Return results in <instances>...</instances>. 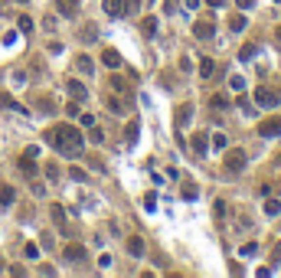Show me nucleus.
<instances>
[{
	"instance_id": "1",
	"label": "nucleus",
	"mask_w": 281,
	"mask_h": 278,
	"mask_svg": "<svg viewBox=\"0 0 281 278\" xmlns=\"http://www.w3.org/2000/svg\"><path fill=\"white\" fill-rule=\"evenodd\" d=\"M46 141H49L59 154H65V157H79L82 148H85L82 131L72 128V125H56V128H49V131H46Z\"/></svg>"
},
{
	"instance_id": "2",
	"label": "nucleus",
	"mask_w": 281,
	"mask_h": 278,
	"mask_svg": "<svg viewBox=\"0 0 281 278\" xmlns=\"http://www.w3.org/2000/svg\"><path fill=\"white\" fill-rule=\"evenodd\" d=\"M255 105L275 108V105H281V95L275 92V88H268V86H259V88H255Z\"/></svg>"
},
{
	"instance_id": "3",
	"label": "nucleus",
	"mask_w": 281,
	"mask_h": 278,
	"mask_svg": "<svg viewBox=\"0 0 281 278\" xmlns=\"http://www.w3.org/2000/svg\"><path fill=\"white\" fill-rule=\"evenodd\" d=\"M249 164V157H245V150L242 148H232V150H226V171H232V173H239L242 167Z\"/></svg>"
},
{
	"instance_id": "4",
	"label": "nucleus",
	"mask_w": 281,
	"mask_h": 278,
	"mask_svg": "<svg viewBox=\"0 0 281 278\" xmlns=\"http://www.w3.org/2000/svg\"><path fill=\"white\" fill-rule=\"evenodd\" d=\"M259 134L261 138H278L281 134V115H268L265 121H259Z\"/></svg>"
},
{
	"instance_id": "5",
	"label": "nucleus",
	"mask_w": 281,
	"mask_h": 278,
	"mask_svg": "<svg viewBox=\"0 0 281 278\" xmlns=\"http://www.w3.org/2000/svg\"><path fill=\"white\" fill-rule=\"evenodd\" d=\"M62 258H65V262H72V265H79V262H85V258H88V252H85V246L69 242V246L62 249Z\"/></svg>"
},
{
	"instance_id": "6",
	"label": "nucleus",
	"mask_w": 281,
	"mask_h": 278,
	"mask_svg": "<svg viewBox=\"0 0 281 278\" xmlns=\"http://www.w3.org/2000/svg\"><path fill=\"white\" fill-rule=\"evenodd\" d=\"M213 33H216V23L213 20H196L193 23V36L196 40H213Z\"/></svg>"
},
{
	"instance_id": "7",
	"label": "nucleus",
	"mask_w": 281,
	"mask_h": 278,
	"mask_svg": "<svg viewBox=\"0 0 281 278\" xmlns=\"http://www.w3.org/2000/svg\"><path fill=\"white\" fill-rule=\"evenodd\" d=\"M65 92H69V95L76 98V102H82V98L88 95V88L82 86V82H79V79H69V82H65Z\"/></svg>"
},
{
	"instance_id": "8",
	"label": "nucleus",
	"mask_w": 281,
	"mask_h": 278,
	"mask_svg": "<svg viewBox=\"0 0 281 278\" xmlns=\"http://www.w3.org/2000/svg\"><path fill=\"white\" fill-rule=\"evenodd\" d=\"M101 7H105V13H108V17H115V20H118V17H124V0H101Z\"/></svg>"
},
{
	"instance_id": "9",
	"label": "nucleus",
	"mask_w": 281,
	"mask_h": 278,
	"mask_svg": "<svg viewBox=\"0 0 281 278\" xmlns=\"http://www.w3.org/2000/svg\"><path fill=\"white\" fill-rule=\"evenodd\" d=\"M193 121V105L186 102V105H180V111H177V128H186Z\"/></svg>"
},
{
	"instance_id": "10",
	"label": "nucleus",
	"mask_w": 281,
	"mask_h": 278,
	"mask_svg": "<svg viewBox=\"0 0 281 278\" xmlns=\"http://www.w3.org/2000/svg\"><path fill=\"white\" fill-rule=\"evenodd\" d=\"M157 30H161V20H157V17H144V20H140V33H144V36H157Z\"/></svg>"
},
{
	"instance_id": "11",
	"label": "nucleus",
	"mask_w": 281,
	"mask_h": 278,
	"mask_svg": "<svg viewBox=\"0 0 281 278\" xmlns=\"http://www.w3.org/2000/svg\"><path fill=\"white\" fill-rule=\"evenodd\" d=\"M56 10L62 13V17H76V13H79V3H76V0H56Z\"/></svg>"
},
{
	"instance_id": "12",
	"label": "nucleus",
	"mask_w": 281,
	"mask_h": 278,
	"mask_svg": "<svg viewBox=\"0 0 281 278\" xmlns=\"http://www.w3.org/2000/svg\"><path fill=\"white\" fill-rule=\"evenodd\" d=\"M206 150H209V138H206V134H196L193 138V154L196 157H206Z\"/></svg>"
},
{
	"instance_id": "13",
	"label": "nucleus",
	"mask_w": 281,
	"mask_h": 278,
	"mask_svg": "<svg viewBox=\"0 0 281 278\" xmlns=\"http://www.w3.org/2000/svg\"><path fill=\"white\" fill-rule=\"evenodd\" d=\"M128 252H131L134 258L144 256V239H140V235H131V239H128Z\"/></svg>"
},
{
	"instance_id": "14",
	"label": "nucleus",
	"mask_w": 281,
	"mask_h": 278,
	"mask_svg": "<svg viewBox=\"0 0 281 278\" xmlns=\"http://www.w3.org/2000/svg\"><path fill=\"white\" fill-rule=\"evenodd\" d=\"M101 63L108 65V69H118V65H121V56H118V49H105V53H101Z\"/></svg>"
},
{
	"instance_id": "15",
	"label": "nucleus",
	"mask_w": 281,
	"mask_h": 278,
	"mask_svg": "<svg viewBox=\"0 0 281 278\" xmlns=\"http://www.w3.org/2000/svg\"><path fill=\"white\" fill-rule=\"evenodd\" d=\"M20 171L26 173V177H36V157H30V154H23V157H20Z\"/></svg>"
},
{
	"instance_id": "16",
	"label": "nucleus",
	"mask_w": 281,
	"mask_h": 278,
	"mask_svg": "<svg viewBox=\"0 0 281 278\" xmlns=\"http://www.w3.org/2000/svg\"><path fill=\"white\" fill-rule=\"evenodd\" d=\"M76 69H79L82 75H92V72H95V63H92L88 56H79V59H76Z\"/></svg>"
},
{
	"instance_id": "17",
	"label": "nucleus",
	"mask_w": 281,
	"mask_h": 278,
	"mask_svg": "<svg viewBox=\"0 0 281 278\" xmlns=\"http://www.w3.org/2000/svg\"><path fill=\"white\" fill-rule=\"evenodd\" d=\"M13 200H17V190H13V187H7V183H3V187H0V206H10Z\"/></svg>"
},
{
	"instance_id": "18",
	"label": "nucleus",
	"mask_w": 281,
	"mask_h": 278,
	"mask_svg": "<svg viewBox=\"0 0 281 278\" xmlns=\"http://www.w3.org/2000/svg\"><path fill=\"white\" fill-rule=\"evenodd\" d=\"M265 216H281V200H271V196H265Z\"/></svg>"
},
{
	"instance_id": "19",
	"label": "nucleus",
	"mask_w": 281,
	"mask_h": 278,
	"mask_svg": "<svg viewBox=\"0 0 281 278\" xmlns=\"http://www.w3.org/2000/svg\"><path fill=\"white\" fill-rule=\"evenodd\" d=\"M79 40H82V43H95V40H98V30L88 23V26H82V30H79Z\"/></svg>"
},
{
	"instance_id": "20",
	"label": "nucleus",
	"mask_w": 281,
	"mask_h": 278,
	"mask_svg": "<svg viewBox=\"0 0 281 278\" xmlns=\"http://www.w3.org/2000/svg\"><path fill=\"white\" fill-rule=\"evenodd\" d=\"M0 108H13V111H23V115H26V108L17 105V102H13V98L7 95V92H0Z\"/></svg>"
},
{
	"instance_id": "21",
	"label": "nucleus",
	"mask_w": 281,
	"mask_h": 278,
	"mask_svg": "<svg viewBox=\"0 0 281 278\" xmlns=\"http://www.w3.org/2000/svg\"><path fill=\"white\" fill-rule=\"evenodd\" d=\"M209 105L216 108V111H226V108H229V98H226V95H222V92H216V95L209 98Z\"/></svg>"
},
{
	"instance_id": "22",
	"label": "nucleus",
	"mask_w": 281,
	"mask_h": 278,
	"mask_svg": "<svg viewBox=\"0 0 281 278\" xmlns=\"http://www.w3.org/2000/svg\"><path fill=\"white\" fill-rule=\"evenodd\" d=\"M49 216H53V219H56L59 226H65V210H62L59 203H53V206H49Z\"/></svg>"
},
{
	"instance_id": "23",
	"label": "nucleus",
	"mask_w": 281,
	"mask_h": 278,
	"mask_svg": "<svg viewBox=\"0 0 281 278\" xmlns=\"http://www.w3.org/2000/svg\"><path fill=\"white\" fill-rule=\"evenodd\" d=\"M229 30H232V33H242V30H245V17H242V13H236V17L229 20Z\"/></svg>"
},
{
	"instance_id": "24",
	"label": "nucleus",
	"mask_w": 281,
	"mask_h": 278,
	"mask_svg": "<svg viewBox=\"0 0 281 278\" xmlns=\"http://www.w3.org/2000/svg\"><path fill=\"white\" fill-rule=\"evenodd\" d=\"M108 111H115V115H124V102H121L118 95H111V98H108Z\"/></svg>"
},
{
	"instance_id": "25",
	"label": "nucleus",
	"mask_w": 281,
	"mask_h": 278,
	"mask_svg": "<svg viewBox=\"0 0 281 278\" xmlns=\"http://www.w3.org/2000/svg\"><path fill=\"white\" fill-rule=\"evenodd\" d=\"M213 69H216V65H213V59H203V63H200V79H209V75H213Z\"/></svg>"
},
{
	"instance_id": "26",
	"label": "nucleus",
	"mask_w": 281,
	"mask_h": 278,
	"mask_svg": "<svg viewBox=\"0 0 281 278\" xmlns=\"http://www.w3.org/2000/svg\"><path fill=\"white\" fill-rule=\"evenodd\" d=\"M209 144H213L216 150H226V148H229V138H226V134H213V141H209Z\"/></svg>"
},
{
	"instance_id": "27",
	"label": "nucleus",
	"mask_w": 281,
	"mask_h": 278,
	"mask_svg": "<svg viewBox=\"0 0 281 278\" xmlns=\"http://www.w3.org/2000/svg\"><path fill=\"white\" fill-rule=\"evenodd\" d=\"M88 141H92V144H105V131H98L95 125H92V131H88Z\"/></svg>"
},
{
	"instance_id": "28",
	"label": "nucleus",
	"mask_w": 281,
	"mask_h": 278,
	"mask_svg": "<svg viewBox=\"0 0 281 278\" xmlns=\"http://www.w3.org/2000/svg\"><path fill=\"white\" fill-rule=\"evenodd\" d=\"M140 3H144V0H124V13H128V17H134V13L140 10Z\"/></svg>"
},
{
	"instance_id": "29",
	"label": "nucleus",
	"mask_w": 281,
	"mask_h": 278,
	"mask_svg": "<svg viewBox=\"0 0 281 278\" xmlns=\"http://www.w3.org/2000/svg\"><path fill=\"white\" fill-rule=\"evenodd\" d=\"M255 49H259L255 43H245V46H242V53H239V59H245V63H249L252 56H255Z\"/></svg>"
},
{
	"instance_id": "30",
	"label": "nucleus",
	"mask_w": 281,
	"mask_h": 278,
	"mask_svg": "<svg viewBox=\"0 0 281 278\" xmlns=\"http://www.w3.org/2000/svg\"><path fill=\"white\" fill-rule=\"evenodd\" d=\"M124 141H128V144H134V141H138V121H131V125H128V131H124Z\"/></svg>"
},
{
	"instance_id": "31",
	"label": "nucleus",
	"mask_w": 281,
	"mask_h": 278,
	"mask_svg": "<svg viewBox=\"0 0 281 278\" xmlns=\"http://www.w3.org/2000/svg\"><path fill=\"white\" fill-rule=\"evenodd\" d=\"M23 256L26 258H40V246H36V242H26V246H23Z\"/></svg>"
},
{
	"instance_id": "32",
	"label": "nucleus",
	"mask_w": 281,
	"mask_h": 278,
	"mask_svg": "<svg viewBox=\"0 0 281 278\" xmlns=\"http://www.w3.org/2000/svg\"><path fill=\"white\" fill-rule=\"evenodd\" d=\"M268 262H271V265H281V239H278V242H275V249H271Z\"/></svg>"
},
{
	"instance_id": "33",
	"label": "nucleus",
	"mask_w": 281,
	"mask_h": 278,
	"mask_svg": "<svg viewBox=\"0 0 281 278\" xmlns=\"http://www.w3.org/2000/svg\"><path fill=\"white\" fill-rule=\"evenodd\" d=\"M229 86H232V92H242V88H245V79H242V75H229Z\"/></svg>"
},
{
	"instance_id": "34",
	"label": "nucleus",
	"mask_w": 281,
	"mask_h": 278,
	"mask_svg": "<svg viewBox=\"0 0 281 278\" xmlns=\"http://www.w3.org/2000/svg\"><path fill=\"white\" fill-rule=\"evenodd\" d=\"M239 252H242V256H245V258H252V256H255V252H259V242H245V246L239 249Z\"/></svg>"
},
{
	"instance_id": "35",
	"label": "nucleus",
	"mask_w": 281,
	"mask_h": 278,
	"mask_svg": "<svg viewBox=\"0 0 281 278\" xmlns=\"http://www.w3.org/2000/svg\"><path fill=\"white\" fill-rule=\"evenodd\" d=\"M17 26H20V33H30V30H33V20H30V17H20V20H17Z\"/></svg>"
},
{
	"instance_id": "36",
	"label": "nucleus",
	"mask_w": 281,
	"mask_h": 278,
	"mask_svg": "<svg viewBox=\"0 0 281 278\" xmlns=\"http://www.w3.org/2000/svg\"><path fill=\"white\" fill-rule=\"evenodd\" d=\"M69 177H72V180H85V171H82V167H69Z\"/></svg>"
},
{
	"instance_id": "37",
	"label": "nucleus",
	"mask_w": 281,
	"mask_h": 278,
	"mask_svg": "<svg viewBox=\"0 0 281 278\" xmlns=\"http://www.w3.org/2000/svg\"><path fill=\"white\" fill-rule=\"evenodd\" d=\"M216 219H226V200H216Z\"/></svg>"
},
{
	"instance_id": "38",
	"label": "nucleus",
	"mask_w": 281,
	"mask_h": 278,
	"mask_svg": "<svg viewBox=\"0 0 281 278\" xmlns=\"http://www.w3.org/2000/svg\"><path fill=\"white\" fill-rule=\"evenodd\" d=\"M46 177H49V180H59V167L49 164V167H46Z\"/></svg>"
},
{
	"instance_id": "39",
	"label": "nucleus",
	"mask_w": 281,
	"mask_h": 278,
	"mask_svg": "<svg viewBox=\"0 0 281 278\" xmlns=\"http://www.w3.org/2000/svg\"><path fill=\"white\" fill-rule=\"evenodd\" d=\"M144 206H147V210L154 213V206H157V196H154V193H147V196H144Z\"/></svg>"
},
{
	"instance_id": "40",
	"label": "nucleus",
	"mask_w": 281,
	"mask_h": 278,
	"mask_svg": "<svg viewBox=\"0 0 281 278\" xmlns=\"http://www.w3.org/2000/svg\"><path fill=\"white\" fill-rule=\"evenodd\" d=\"M236 7H239V10H252V7H255V0H236Z\"/></svg>"
},
{
	"instance_id": "41",
	"label": "nucleus",
	"mask_w": 281,
	"mask_h": 278,
	"mask_svg": "<svg viewBox=\"0 0 281 278\" xmlns=\"http://www.w3.org/2000/svg\"><path fill=\"white\" fill-rule=\"evenodd\" d=\"M111 88H115V92H124V79H118V75H115V79H111Z\"/></svg>"
},
{
	"instance_id": "42",
	"label": "nucleus",
	"mask_w": 281,
	"mask_h": 278,
	"mask_svg": "<svg viewBox=\"0 0 281 278\" xmlns=\"http://www.w3.org/2000/svg\"><path fill=\"white\" fill-rule=\"evenodd\" d=\"M98 265H101V268L111 265V256H108V252H101V256H98Z\"/></svg>"
},
{
	"instance_id": "43",
	"label": "nucleus",
	"mask_w": 281,
	"mask_h": 278,
	"mask_svg": "<svg viewBox=\"0 0 281 278\" xmlns=\"http://www.w3.org/2000/svg\"><path fill=\"white\" fill-rule=\"evenodd\" d=\"M30 190H33V196H43V193H46V187H43V183H33Z\"/></svg>"
},
{
	"instance_id": "44",
	"label": "nucleus",
	"mask_w": 281,
	"mask_h": 278,
	"mask_svg": "<svg viewBox=\"0 0 281 278\" xmlns=\"http://www.w3.org/2000/svg\"><path fill=\"white\" fill-rule=\"evenodd\" d=\"M180 69H183V72H190V69H193V63H190L186 56H180Z\"/></svg>"
},
{
	"instance_id": "45",
	"label": "nucleus",
	"mask_w": 281,
	"mask_h": 278,
	"mask_svg": "<svg viewBox=\"0 0 281 278\" xmlns=\"http://www.w3.org/2000/svg\"><path fill=\"white\" fill-rule=\"evenodd\" d=\"M43 26H46L49 33H53V30H56V17H46V20H43Z\"/></svg>"
},
{
	"instance_id": "46",
	"label": "nucleus",
	"mask_w": 281,
	"mask_h": 278,
	"mask_svg": "<svg viewBox=\"0 0 281 278\" xmlns=\"http://www.w3.org/2000/svg\"><path fill=\"white\" fill-rule=\"evenodd\" d=\"M65 115H69V118H79V105H65Z\"/></svg>"
},
{
	"instance_id": "47",
	"label": "nucleus",
	"mask_w": 281,
	"mask_h": 278,
	"mask_svg": "<svg viewBox=\"0 0 281 278\" xmlns=\"http://www.w3.org/2000/svg\"><path fill=\"white\" fill-rule=\"evenodd\" d=\"M200 3H203V0H183V7H186V10H196Z\"/></svg>"
},
{
	"instance_id": "48",
	"label": "nucleus",
	"mask_w": 281,
	"mask_h": 278,
	"mask_svg": "<svg viewBox=\"0 0 281 278\" xmlns=\"http://www.w3.org/2000/svg\"><path fill=\"white\" fill-rule=\"evenodd\" d=\"M226 0H206V7H222Z\"/></svg>"
},
{
	"instance_id": "49",
	"label": "nucleus",
	"mask_w": 281,
	"mask_h": 278,
	"mask_svg": "<svg viewBox=\"0 0 281 278\" xmlns=\"http://www.w3.org/2000/svg\"><path fill=\"white\" fill-rule=\"evenodd\" d=\"M275 36H278V43H281V26H278V30H275Z\"/></svg>"
},
{
	"instance_id": "50",
	"label": "nucleus",
	"mask_w": 281,
	"mask_h": 278,
	"mask_svg": "<svg viewBox=\"0 0 281 278\" xmlns=\"http://www.w3.org/2000/svg\"><path fill=\"white\" fill-rule=\"evenodd\" d=\"M17 3H30V0H17Z\"/></svg>"
},
{
	"instance_id": "51",
	"label": "nucleus",
	"mask_w": 281,
	"mask_h": 278,
	"mask_svg": "<svg viewBox=\"0 0 281 278\" xmlns=\"http://www.w3.org/2000/svg\"><path fill=\"white\" fill-rule=\"evenodd\" d=\"M144 3H154V0H144Z\"/></svg>"
},
{
	"instance_id": "52",
	"label": "nucleus",
	"mask_w": 281,
	"mask_h": 278,
	"mask_svg": "<svg viewBox=\"0 0 281 278\" xmlns=\"http://www.w3.org/2000/svg\"><path fill=\"white\" fill-rule=\"evenodd\" d=\"M275 3H281V0H275Z\"/></svg>"
},
{
	"instance_id": "53",
	"label": "nucleus",
	"mask_w": 281,
	"mask_h": 278,
	"mask_svg": "<svg viewBox=\"0 0 281 278\" xmlns=\"http://www.w3.org/2000/svg\"><path fill=\"white\" fill-rule=\"evenodd\" d=\"M278 161H281V154H278Z\"/></svg>"
}]
</instances>
